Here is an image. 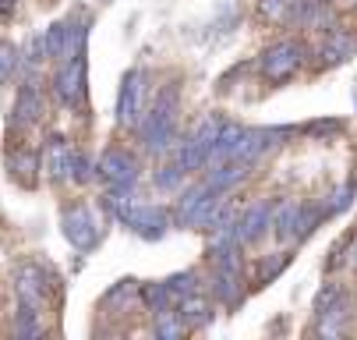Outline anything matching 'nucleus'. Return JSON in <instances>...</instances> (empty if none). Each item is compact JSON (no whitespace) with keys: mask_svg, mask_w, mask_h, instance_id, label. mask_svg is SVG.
<instances>
[{"mask_svg":"<svg viewBox=\"0 0 357 340\" xmlns=\"http://www.w3.org/2000/svg\"><path fill=\"white\" fill-rule=\"evenodd\" d=\"M50 290H54V276H50V269L36 259H25L18 263L15 269V295H18V305H29V309H39L46 305Z\"/></svg>","mask_w":357,"mask_h":340,"instance_id":"obj_8","label":"nucleus"},{"mask_svg":"<svg viewBox=\"0 0 357 340\" xmlns=\"http://www.w3.org/2000/svg\"><path fill=\"white\" fill-rule=\"evenodd\" d=\"M227 195L216 188H209L206 181H198L191 184L188 191H181V199H177V209H174V223L177 227H188V230H209L223 209H227Z\"/></svg>","mask_w":357,"mask_h":340,"instance_id":"obj_3","label":"nucleus"},{"mask_svg":"<svg viewBox=\"0 0 357 340\" xmlns=\"http://www.w3.org/2000/svg\"><path fill=\"white\" fill-rule=\"evenodd\" d=\"M15 8H18V0H0V18H11Z\"/></svg>","mask_w":357,"mask_h":340,"instance_id":"obj_29","label":"nucleus"},{"mask_svg":"<svg viewBox=\"0 0 357 340\" xmlns=\"http://www.w3.org/2000/svg\"><path fill=\"white\" fill-rule=\"evenodd\" d=\"M174 309H177V316L184 319V326H188V330H206V326H213V319H216L213 302H209L206 295H202V290H195V295L181 298Z\"/></svg>","mask_w":357,"mask_h":340,"instance_id":"obj_15","label":"nucleus"},{"mask_svg":"<svg viewBox=\"0 0 357 340\" xmlns=\"http://www.w3.org/2000/svg\"><path fill=\"white\" fill-rule=\"evenodd\" d=\"M54 96H57L61 107H71V110L85 107V96H89V61H85V54L71 57V61H57Z\"/></svg>","mask_w":357,"mask_h":340,"instance_id":"obj_6","label":"nucleus"},{"mask_svg":"<svg viewBox=\"0 0 357 340\" xmlns=\"http://www.w3.org/2000/svg\"><path fill=\"white\" fill-rule=\"evenodd\" d=\"M294 8H297V0H262V4H259V15L269 18V22H290Z\"/></svg>","mask_w":357,"mask_h":340,"instance_id":"obj_26","label":"nucleus"},{"mask_svg":"<svg viewBox=\"0 0 357 340\" xmlns=\"http://www.w3.org/2000/svg\"><path fill=\"white\" fill-rule=\"evenodd\" d=\"M152 333L160 340H177V337L188 333V326L177 316V309H163V312H152Z\"/></svg>","mask_w":357,"mask_h":340,"instance_id":"obj_18","label":"nucleus"},{"mask_svg":"<svg viewBox=\"0 0 357 340\" xmlns=\"http://www.w3.org/2000/svg\"><path fill=\"white\" fill-rule=\"evenodd\" d=\"M43 121V92H39V82L29 75L15 96V107H11V128L18 131H29Z\"/></svg>","mask_w":357,"mask_h":340,"instance_id":"obj_11","label":"nucleus"},{"mask_svg":"<svg viewBox=\"0 0 357 340\" xmlns=\"http://www.w3.org/2000/svg\"><path fill=\"white\" fill-rule=\"evenodd\" d=\"M326 220V206H312V202H273V234L283 241V245H294V241H304L319 223Z\"/></svg>","mask_w":357,"mask_h":340,"instance_id":"obj_4","label":"nucleus"},{"mask_svg":"<svg viewBox=\"0 0 357 340\" xmlns=\"http://www.w3.org/2000/svg\"><path fill=\"white\" fill-rule=\"evenodd\" d=\"M354 269H357V245H354Z\"/></svg>","mask_w":357,"mask_h":340,"instance_id":"obj_30","label":"nucleus"},{"mask_svg":"<svg viewBox=\"0 0 357 340\" xmlns=\"http://www.w3.org/2000/svg\"><path fill=\"white\" fill-rule=\"evenodd\" d=\"M61 230L64 237L71 241V249L78 252H92L99 245V237H103V220L99 213L85 202H75V206H64L61 213Z\"/></svg>","mask_w":357,"mask_h":340,"instance_id":"obj_5","label":"nucleus"},{"mask_svg":"<svg viewBox=\"0 0 357 340\" xmlns=\"http://www.w3.org/2000/svg\"><path fill=\"white\" fill-rule=\"evenodd\" d=\"M177 128H181V92L177 85H167L163 92H156V100L142 114L135 131H138V142L145 153L167 156L177 142Z\"/></svg>","mask_w":357,"mask_h":340,"instance_id":"obj_1","label":"nucleus"},{"mask_svg":"<svg viewBox=\"0 0 357 340\" xmlns=\"http://www.w3.org/2000/svg\"><path fill=\"white\" fill-rule=\"evenodd\" d=\"M11 333L15 337H43V319H39V309H29L22 305L15 323H11Z\"/></svg>","mask_w":357,"mask_h":340,"instance_id":"obj_21","label":"nucleus"},{"mask_svg":"<svg viewBox=\"0 0 357 340\" xmlns=\"http://www.w3.org/2000/svg\"><path fill=\"white\" fill-rule=\"evenodd\" d=\"M163 283H167V290H170V298H174V305H177L181 298H188V295H195V290H202V276H198L195 269H184V273H174V276H167Z\"/></svg>","mask_w":357,"mask_h":340,"instance_id":"obj_20","label":"nucleus"},{"mask_svg":"<svg viewBox=\"0 0 357 340\" xmlns=\"http://www.w3.org/2000/svg\"><path fill=\"white\" fill-rule=\"evenodd\" d=\"M145 96H149V71L145 68H131L121 82L117 92V124L121 128H138L142 114H145Z\"/></svg>","mask_w":357,"mask_h":340,"instance_id":"obj_9","label":"nucleus"},{"mask_svg":"<svg viewBox=\"0 0 357 340\" xmlns=\"http://www.w3.org/2000/svg\"><path fill=\"white\" fill-rule=\"evenodd\" d=\"M304 57H308V50L297 43V39H283V43H273L269 50L262 54L259 68H262V78L280 85V82H290L301 68H304Z\"/></svg>","mask_w":357,"mask_h":340,"instance_id":"obj_7","label":"nucleus"},{"mask_svg":"<svg viewBox=\"0 0 357 340\" xmlns=\"http://www.w3.org/2000/svg\"><path fill=\"white\" fill-rule=\"evenodd\" d=\"M354 54H357V39H354L347 29H329L326 39H322V46H319L322 64H343V61H350Z\"/></svg>","mask_w":357,"mask_h":340,"instance_id":"obj_16","label":"nucleus"},{"mask_svg":"<svg viewBox=\"0 0 357 340\" xmlns=\"http://www.w3.org/2000/svg\"><path fill=\"white\" fill-rule=\"evenodd\" d=\"M8 167H11V181L32 188V184H36V170H39V156L29 153V149H18V153L8 160Z\"/></svg>","mask_w":357,"mask_h":340,"instance_id":"obj_19","label":"nucleus"},{"mask_svg":"<svg viewBox=\"0 0 357 340\" xmlns=\"http://www.w3.org/2000/svg\"><path fill=\"white\" fill-rule=\"evenodd\" d=\"M184 170L177 167V163H167V167H160L156 174H152V184H156L160 191H177L181 184H184Z\"/></svg>","mask_w":357,"mask_h":340,"instance_id":"obj_25","label":"nucleus"},{"mask_svg":"<svg viewBox=\"0 0 357 340\" xmlns=\"http://www.w3.org/2000/svg\"><path fill=\"white\" fill-rule=\"evenodd\" d=\"M287 263H290L287 252H276L273 259H262V266H259V280H262V283H266V280H276V276L287 269Z\"/></svg>","mask_w":357,"mask_h":340,"instance_id":"obj_27","label":"nucleus"},{"mask_svg":"<svg viewBox=\"0 0 357 340\" xmlns=\"http://www.w3.org/2000/svg\"><path fill=\"white\" fill-rule=\"evenodd\" d=\"M92 177H96L92 160H89L82 149H71V160H68V181H75V184H89Z\"/></svg>","mask_w":357,"mask_h":340,"instance_id":"obj_23","label":"nucleus"},{"mask_svg":"<svg viewBox=\"0 0 357 340\" xmlns=\"http://www.w3.org/2000/svg\"><path fill=\"white\" fill-rule=\"evenodd\" d=\"M290 22H297L301 29L329 32V29H336V11H333L329 0H297V8H294Z\"/></svg>","mask_w":357,"mask_h":340,"instance_id":"obj_13","label":"nucleus"},{"mask_svg":"<svg viewBox=\"0 0 357 340\" xmlns=\"http://www.w3.org/2000/svg\"><path fill=\"white\" fill-rule=\"evenodd\" d=\"M103 206L142 241H160L167 237V230L174 227V213L163 206H152V202H138L135 191L128 188H107V199Z\"/></svg>","mask_w":357,"mask_h":340,"instance_id":"obj_2","label":"nucleus"},{"mask_svg":"<svg viewBox=\"0 0 357 340\" xmlns=\"http://www.w3.org/2000/svg\"><path fill=\"white\" fill-rule=\"evenodd\" d=\"M96 177L103 181L107 188H128V191H135V184H138V177H142L138 156L128 153V149H117V145H114V149H107L103 156H99Z\"/></svg>","mask_w":357,"mask_h":340,"instance_id":"obj_10","label":"nucleus"},{"mask_svg":"<svg viewBox=\"0 0 357 340\" xmlns=\"http://www.w3.org/2000/svg\"><path fill=\"white\" fill-rule=\"evenodd\" d=\"M138 280H121L117 287H110L107 290V298H103V305L107 309H114V305H131V302H138Z\"/></svg>","mask_w":357,"mask_h":340,"instance_id":"obj_24","label":"nucleus"},{"mask_svg":"<svg viewBox=\"0 0 357 340\" xmlns=\"http://www.w3.org/2000/svg\"><path fill=\"white\" fill-rule=\"evenodd\" d=\"M18 68H22V50L8 39H0V85H8L18 75Z\"/></svg>","mask_w":357,"mask_h":340,"instance_id":"obj_22","label":"nucleus"},{"mask_svg":"<svg viewBox=\"0 0 357 340\" xmlns=\"http://www.w3.org/2000/svg\"><path fill=\"white\" fill-rule=\"evenodd\" d=\"M213 295L227 305V309H234V305H241L244 302V283H241V269H220V266H213Z\"/></svg>","mask_w":357,"mask_h":340,"instance_id":"obj_17","label":"nucleus"},{"mask_svg":"<svg viewBox=\"0 0 357 340\" xmlns=\"http://www.w3.org/2000/svg\"><path fill=\"white\" fill-rule=\"evenodd\" d=\"M71 149H75V145H71L64 135H54V138L43 145L39 167L46 170L50 181H68V160H71Z\"/></svg>","mask_w":357,"mask_h":340,"instance_id":"obj_14","label":"nucleus"},{"mask_svg":"<svg viewBox=\"0 0 357 340\" xmlns=\"http://www.w3.org/2000/svg\"><path fill=\"white\" fill-rule=\"evenodd\" d=\"M354 191H357V181H347L343 188H336V195H333V202L326 206V216H333V213H343V209L350 206V199H354Z\"/></svg>","mask_w":357,"mask_h":340,"instance_id":"obj_28","label":"nucleus"},{"mask_svg":"<svg viewBox=\"0 0 357 340\" xmlns=\"http://www.w3.org/2000/svg\"><path fill=\"white\" fill-rule=\"evenodd\" d=\"M269 227H273V202L269 199L251 202L248 209H241L237 213V223H234L241 245H255V241H262L269 234Z\"/></svg>","mask_w":357,"mask_h":340,"instance_id":"obj_12","label":"nucleus"}]
</instances>
